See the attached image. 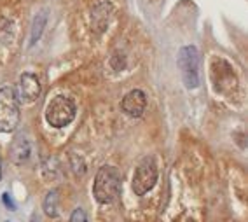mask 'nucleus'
I'll return each mask as SVG.
<instances>
[{"instance_id":"1","label":"nucleus","mask_w":248,"mask_h":222,"mask_svg":"<svg viewBox=\"0 0 248 222\" xmlns=\"http://www.w3.org/2000/svg\"><path fill=\"white\" fill-rule=\"evenodd\" d=\"M121 192V175L114 166H102L93 184V196L100 205L112 203Z\"/></svg>"},{"instance_id":"2","label":"nucleus","mask_w":248,"mask_h":222,"mask_svg":"<svg viewBox=\"0 0 248 222\" xmlns=\"http://www.w3.org/2000/svg\"><path fill=\"white\" fill-rule=\"evenodd\" d=\"M19 125V100L11 86L0 88V133H13Z\"/></svg>"},{"instance_id":"3","label":"nucleus","mask_w":248,"mask_h":222,"mask_svg":"<svg viewBox=\"0 0 248 222\" xmlns=\"http://www.w3.org/2000/svg\"><path fill=\"white\" fill-rule=\"evenodd\" d=\"M74 117H76V103L72 102L70 98L58 95L47 103L46 121L53 128H65L74 121Z\"/></svg>"},{"instance_id":"4","label":"nucleus","mask_w":248,"mask_h":222,"mask_svg":"<svg viewBox=\"0 0 248 222\" xmlns=\"http://www.w3.org/2000/svg\"><path fill=\"white\" fill-rule=\"evenodd\" d=\"M178 67L186 88L194 89L200 86V53L194 46H186L178 51Z\"/></svg>"},{"instance_id":"5","label":"nucleus","mask_w":248,"mask_h":222,"mask_svg":"<svg viewBox=\"0 0 248 222\" xmlns=\"http://www.w3.org/2000/svg\"><path fill=\"white\" fill-rule=\"evenodd\" d=\"M157 182V166L152 158H145L142 163L138 164L133 175V192L137 196H145Z\"/></svg>"},{"instance_id":"6","label":"nucleus","mask_w":248,"mask_h":222,"mask_svg":"<svg viewBox=\"0 0 248 222\" xmlns=\"http://www.w3.org/2000/svg\"><path fill=\"white\" fill-rule=\"evenodd\" d=\"M147 107V96L142 89H131L121 102V109L124 114L129 117H140L145 112Z\"/></svg>"},{"instance_id":"7","label":"nucleus","mask_w":248,"mask_h":222,"mask_svg":"<svg viewBox=\"0 0 248 222\" xmlns=\"http://www.w3.org/2000/svg\"><path fill=\"white\" fill-rule=\"evenodd\" d=\"M40 95V82L33 74H23L19 77V96L23 102H35Z\"/></svg>"},{"instance_id":"8","label":"nucleus","mask_w":248,"mask_h":222,"mask_svg":"<svg viewBox=\"0 0 248 222\" xmlns=\"http://www.w3.org/2000/svg\"><path fill=\"white\" fill-rule=\"evenodd\" d=\"M30 152H31V145L25 135H18V137L14 138L13 143H11V151H9L13 163H16V164L25 163V161L30 158Z\"/></svg>"},{"instance_id":"9","label":"nucleus","mask_w":248,"mask_h":222,"mask_svg":"<svg viewBox=\"0 0 248 222\" xmlns=\"http://www.w3.org/2000/svg\"><path fill=\"white\" fill-rule=\"evenodd\" d=\"M44 27H46V13H39L33 19V25H31V32H30V48L31 46L37 44V40L40 39L42 35V32H44Z\"/></svg>"},{"instance_id":"10","label":"nucleus","mask_w":248,"mask_h":222,"mask_svg":"<svg viewBox=\"0 0 248 222\" xmlns=\"http://www.w3.org/2000/svg\"><path fill=\"white\" fill-rule=\"evenodd\" d=\"M44 213L47 217H56L58 215V191H49L44 198Z\"/></svg>"},{"instance_id":"11","label":"nucleus","mask_w":248,"mask_h":222,"mask_svg":"<svg viewBox=\"0 0 248 222\" xmlns=\"http://www.w3.org/2000/svg\"><path fill=\"white\" fill-rule=\"evenodd\" d=\"M68 222H88V215H86V212L82 208H76L72 212Z\"/></svg>"},{"instance_id":"12","label":"nucleus","mask_w":248,"mask_h":222,"mask_svg":"<svg viewBox=\"0 0 248 222\" xmlns=\"http://www.w3.org/2000/svg\"><path fill=\"white\" fill-rule=\"evenodd\" d=\"M2 201H4L5 208L11 210V212H16V208H18V206H16V203H14V200L11 198L9 192H4V194H2Z\"/></svg>"},{"instance_id":"13","label":"nucleus","mask_w":248,"mask_h":222,"mask_svg":"<svg viewBox=\"0 0 248 222\" xmlns=\"http://www.w3.org/2000/svg\"><path fill=\"white\" fill-rule=\"evenodd\" d=\"M0 180H2V161H0Z\"/></svg>"}]
</instances>
